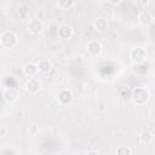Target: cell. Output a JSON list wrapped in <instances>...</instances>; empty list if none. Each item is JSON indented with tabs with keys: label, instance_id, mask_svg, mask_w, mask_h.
Returning a JSON list of instances; mask_svg holds the SVG:
<instances>
[{
	"label": "cell",
	"instance_id": "obj_1",
	"mask_svg": "<svg viewBox=\"0 0 155 155\" xmlns=\"http://www.w3.org/2000/svg\"><path fill=\"white\" fill-rule=\"evenodd\" d=\"M130 99L136 105H144L149 99V92L144 87H136L131 91Z\"/></svg>",
	"mask_w": 155,
	"mask_h": 155
},
{
	"label": "cell",
	"instance_id": "obj_2",
	"mask_svg": "<svg viewBox=\"0 0 155 155\" xmlns=\"http://www.w3.org/2000/svg\"><path fill=\"white\" fill-rule=\"evenodd\" d=\"M18 42V36L11 31V30H5L0 35V45L4 48H13Z\"/></svg>",
	"mask_w": 155,
	"mask_h": 155
},
{
	"label": "cell",
	"instance_id": "obj_3",
	"mask_svg": "<svg viewBox=\"0 0 155 155\" xmlns=\"http://www.w3.org/2000/svg\"><path fill=\"white\" fill-rule=\"evenodd\" d=\"M147 51L143 47H133L130 51V58L134 64H142L147 59Z\"/></svg>",
	"mask_w": 155,
	"mask_h": 155
},
{
	"label": "cell",
	"instance_id": "obj_4",
	"mask_svg": "<svg viewBox=\"0 0 155 155\" xmlns=\"http://www.w3.org/2000/svg\"><path fill=\"white\" fill-rule=\"evenodd\" d=\"M2 98L6 103L12 104V103L17 102V99L19 98V91L16 87H6L2 91Z\"/></svg>",
	"mask_w": 155,
	"mask_h": 155
},
{
	"label": "cell",
	"instance_id": "obj_5",
	"mask_svg": "<svg viewBox=\"0 0 155 155\" xmlns=\"http://www.w3.org/2000/svg\"><path fill=\"white\" fill-rule=\"evenodd\" d=\"M86 50L88 52L90 56L92 57H97L102 53L103 51V45L98 41V40H91L87 42V46H86Z\"/></svg>",
	"mask_w": 155,
	"mask_h": 155
},
{
	"label": "cell",
	"instance_id": "obj_6",
	"mask_svg": "<svg viewBox=\"0 0 155 155\" xmlns=\"http://www.w3.org/2000/svg\"><path fill=\"white\" fill-rule=\"evenodd\" d=\"M73 98H74V97H73V93H71V91L68 90V88H62V90L58 92V94H57L58 103L62 104V105H68V104H70L71 101H73Z\"/></svg>",
	"mask_w": 155,
	"mask_h": 155
},
{
	"label": "cell",
	"instance_id": "obj_7",
	"mask_svg": "<svg viewBox=\"0 0 155 155\" xmlns=\"http://www.w3.org/2000/svg\"><path fill=\"white\" fill-rule=\"evenodd\" d=\"M40 86H41V82H40V80L36 79V78H30V79H28V80L25 81V84H24L25 91H27L28 93H30V94H34V93L39 92Z\"/></svg>",
	"mask_w": 155,
	"mask_h": 155
},
{
	"label": "cell",
	"instance_id": "obj_8",
	"mask_svg": "<svg viewBox=\"0 0 155 155\" xmlns=\"http://www.w3.org/2000/svg\"><path fill=\"white\" fill-rule=\"evenodd\" d=\"M27 28H28V31H29L30 34H33V35H38V34H40V33L42 31V29H44V24H42V22H41L40 19L34 18V19H30V21L28 22Z\"/></svg>",
	"mask_w": 155,
	"mask_h": 155
},
{
	"label": "cell",
	"instance_id": "obj_9",
	"mask_svg": "<svg viewBox=\"0 0 155 155\" xmlns=\"http://www.w3.org/2000/svg\"><path fill=\"white\" fill-rule=\"evenodd\" d=\"M137 19H138V22H139L142 25H144V27H148V25L153 24V22H154V17H153L151 12L148 11V10H142V11L139 12Z\"/></svg>",
	"mask_w": 155,
	"mask_h": 155
},
{
	"label": "cell",
	"instance_id": "obj_10",
	"mask_svg": "<svg viewBox=\"0 0 155 155\" xmlns=\"http://www.w3.org/2000/svg\"><path fill=\"white\" fill-rule=\"evenodd\" d=\"M73 35V29L70 25L68 24H63V25H59L58 29H57V36L62 40H68L70 39Z\"/></svg>",
	"mask_w": 155,
	"mask_h": 155
},
{
	"label": "cell",
	"instance_id": "obj_11",
	"mask_svg": "<svg viewBox=\"0 0 155 155\" xmlns=\"http://www.w3.org/2000/svg\"><path fill=\"white\" fill-rule=\"evenodd\" d=\"M93 27H94L96 31H98V33H104V31H107V29H108V22H107V19L103 18V17H97V18L94 19V22H93Z\"/></svg>",
	"mask_w": 155,
	"mask_h": 155
},
{
	"label": "cell",
	"instance_id": "obj_12",
	"mask_svg": "<svg viewBox=\"0 0 155 155\" xmlns=\"http://www.w3.org/2000/svg\"><path fill=\"white\" fill-rule=\"evenodd\" d=\"M23 73L25 76H28L29 79L30 78H34L39 71H38V65L35 63H27L24 64L23 67Z\"/></svg>",
	"mask_w": 155,
	"mask_h": 155
},
{
	"label": "cell",
	"instance_id": "obj_13",
	"mask_svg": "<svg viewBox=\"0 0 155 155\" xmlns=\"http://www.w3.org/2000/svg\"><path fill=\"white\" fill-rule=\"evenodd\" d=\"M36 65H38V71L42 74H48L52 70V63L48 59H41Z\"/></svg>",
	"mask_w": 155,
	"mask_h": 155
},
{
	"label": "cell",
	"instance_id": "obj_14",
	"mask_svg": "<svg viewBox=\"0 0 155 155\" xmlns=\"http://www.w3.org/2000/svg\"><path fill=\"white\" fill-rule=\"evenodd\" d=\"M56 5L61 10H69L75 5V1H73V0H58L56 2Z\"/></svg>",
	"mask_w": 155,
	"mask_h": 155
},
{
	"label": "cell",
	"instance_id": "obj_15",
	"mask_svg": "<svg viewBox=\"0 0 155 155\" xmlns=\"http://www.w3.org/2000/svg\"><path fill=\"white\" fill-rule=\"evenodd\" d=\"M153 138L154 137H153V133L151 132H148V131L142 132L139 134V143H142V144H149V143H151Z\"/></svg>",
	"mask_w": 155,
	"mask_h": 155
},
{
	"label": "cell",
	"instance_id": "obj_16",
	"mask_svg": "<svg viewBox=\"0 0 155 155\" xmlns=\"http://www.w3.org/2000/svg\"><path fill=\"white\" fill-rule=\"evenodd\" d=\"M116 155H132V149L127 145H121L116 149Z\"/></svg>",
	"mask_w": 155,
	"mask_h": 155
},
{
	"label": "cell",
	"instance_id": "obj_17",
	"mask_svg": "<svg viewBox=\"0 0 155 155\" xmlns=\"http://www.w3.org/2000/svg\"><path fill=\"white\" fill-rule=\"evenodd\" d=\"M7 134V128L5 126H0V137H4Z\"/></svg>",
	"mask_w": 155,
	"mask_h": 155
},
{
	"label": "cell",
	"instance_id": "obj_18",
	"mask_svg": "<svg viewBox=\"0 0 155 155\" xmlns=\"http://www.w3.org/2000/svg\"><path fill=\"white\" fill-rule=\"evenodd\" d=\"M85 155H99V154H98V151H96V150H88Z\"/></svg>",
	"mask_w": 155,
	"mask_h": 155
}]
</instances>
